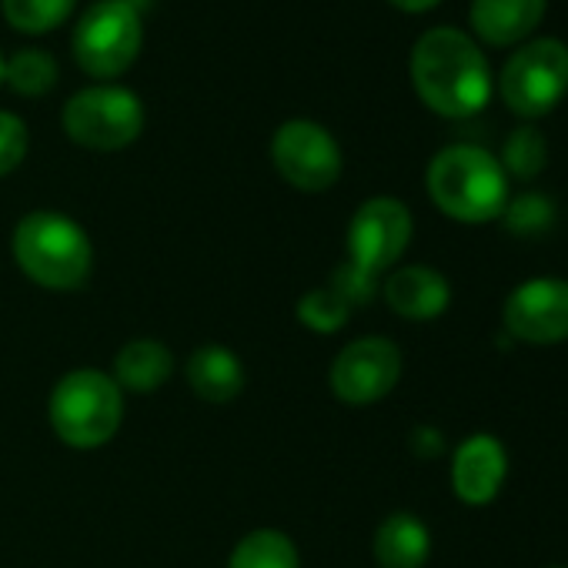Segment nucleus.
Wrapping results in <instances>:
<instances>
[{
  "label": "nucleus",
  "instance_id": "9d476101",
  "mask_svg": "<svg viewBox=\"0 0 568 568\" xmlns=\"http://www.w3.org/2000/svg\"><path fill=\"white\" fill-rule=\"evenodd\" d=\"M402 378V352L388 338H358L332 362V392L355 408L382 402Z\"/></svg>",
  "mask_w": 568,
  "mask_h": 568
},
{
  "label": "nucleus",
  "instance_id": "a211bd4d",
  "mask_svg": "<svg viewBox=\"0 0 568 568\" xmlns=\"http://www.w3.org/2000/svg\"><path fill=\"white\" fill-rule=\"evenodd\" d=\"M227 568H302V558L295 541L284 531L254 528L234 545Z\"/></svg>",
  "mask_w": 568,
  "mask_h": 568
},
{
  "label": "nucleus",
  "instance_id": "5701e85b",
  "mask_svg": "<svg viewBox=\"0 0 568 568\" xmlns=\"http://www.w3.org/2000/svg\"><path fill=\"white\" fill-rule=\"evenodd\" d=\"M501 214H505L508 231H515V234H535V231H541V227L551 224L555 207H551V201L541 197V194H521V197H515L511 204H505Z\"/></svg>",
  "mask_w": 568,
  "mask_h": 568
},
{
  "label": "nucleus",
  "instance_id": "6ab92c4d",
  "mask_svg": "<svg viewBox=\"0 0 568 568\" xmlns=\"http://www.w3.org/2000/svg\"><path fill=\"white\" fill-rule=\"evenodd\" d=\"M78 0H0L4 18L21 34H48L74 14Z\"/></svg>",
  "mask_w": 568,
  "mask_h": 568
},
{
  "label": "nucleus",
  "instance_id": "dca6fc26",
  "mask_svg": "<svg viewBox=\"0 0 568 568\" xmlns=\"http://www.w3.org/2000/svg\"><path fill=\"white\" fill-rule=\"evenodd\" d=\"M432 551V535L412 511H392L375 531L378 568H422Z\"/></svg>",
  "mask_w": 568,
  "mask_h": 568
},
{
  "label": "nucleus",
  "instance_id": "f3484780",
  "mask_svg": "<svg viewBox=\"0 0 568 568\" xmlns=\"http://www.w3.org/2000/svg\"><path fill=\"white\" fill-rule=\"evenodd\" d=\"M174 375V355L154 338L128 342L114 358V382L121 392H154Z\"/></svg>",
  "mask_w": 568,
  "mask_h": 568
},
{
  "label": "nucleus",
  "instance_id": "9b49d317",
  "mask_svg": "<svg viewBox=\"0 0 568 568\" xmlns=\"http://www.w3.org/2000/svg\"><path fill=\"white\" fill-rule=\"evenodd\" d=\"M505 328L525 345H558L568 338V281H525L505 302Z\"/></svg>",
  "mask_w": 568,
  "mask_h": 568
},
{
  "label": "nucleus",
  "instance_id": "393cba45",
  "mask_svg": "<svg viewBox=\"0 0 568 568\" xmlns=\"http://www.w3.org/2000/svg\"><path fill=\"white\" fill-rule=\"evenodd\" d=\"M395 8H402V11H412V14H418V11H428V8H435L438 0H392Z\"/></svg>",
  "mask_w": 568,
  "mask_h": 568
},
{
  "label": "nucleus",
  "instance_id": "6e6552de",
  "mask_svg": "<svg viewBox=\"0 0 568 568\" xmlns=\"http://www.w3.org/2000/svg\"><path fill=\"white\" fill-rule=\"evenodd\" d=\"M271 164L298 191L318 194L342 178V148L315 121H284L271 138Z\"/></svg>",
  "mask_w": 568,
  "mask_h": 568
},
{
  "label": "nucleus",
  "instance_id": "39448f33",
  "mask_svg": "<svg viewBox=\"0 0 568 568\" xmlns=\"http://www.w3.org/2000/svg\"><path fill=\"white\" fill-rule=\"evenodd\" d=\"M144 41L141 11L131 0H98L84 11V18L74 28V58L78 64L101 81H111L124 74Z\"/></svg>",
  "mask_w": 568,
  "mask_h": 568
},
{
  "label": "nucleus",
  "instance_id": "7ed1b4c3",
  "mask_svg": "<svg viewBox=\"0 0 568 568\" xmlns=\"http://www.w3.org/2000/svg\"><path fill=\"white\" fill-rule=\"evenodd\" d=\"M428 194L448 217L462 224H485L501 217L508 204V178L488 151L452 144L428 164Z\"/></svg>",
  "mask_w": 568,
  "mask_h": 568
},
{
  "label": "nucleus",
  "instance_id": "4468645a",
  "mask_svg": "<svg viewBox=\"0 0 568 568\" xmlns=\"http://www.w3.org/2000/svg\"><path fill=\"white\" fill-rule=\"evenodd\" d=\"M548 0H471V28L485 44L511 48L545 18Z\"/></svg>",
  "mask_w": 568,
  "mask_h": 568
},
{
  "label": "nucleus",
  "instance_id": "aec40b11",
  "mask_svg": "<svg viewBox=\"0 0 568 568\" xmlns=\"http://www.w3.org/2000/svg\"><path fill=\"white\" fill-rule=\"evenodd\" d=\"M4 81L24 98H44L58 84V61L48 51H21L4 64Z\"/></svg>",
  "mask_w": 568,
  "mask_h": 568
},
{
  "label": "nucleus",
  "instance_id": "ddd939ff",
  "mask_svg": "<svg viewBox=\"0 0 568 568\" xmlns=\"http://www.w3.org/2000/svg\"><path fill=\"white\" fill-rule=\"evenodd\" d=\"M382 295L388 308L408 322H432L452 302L448 281L428 264H408V267L392 271L382 284Z\"/></svg>",
  "mask_w": 568,
  "mask_h": 568
},
{
  "label": "nucleus",
  "instance_id": "1a4fd4ad",
  "mask_svg": "<svg viewBox=\"0 0 568 568\" xmlns=\"http://www.w3.org/2000/svg\"><path fill=\"white\" fill-rule=\"evenodd\" d=\"M412 241V211L398 197L365 201L348 224V264L365 277L388 271Z\"/></svg>",
  "mask_w": 568,
  "mask_h": 568
},
{
  "label": "nucleus",
  "instance_id": "f257e3e1",
  "mask_svg": "<svg viewBox=\"0 0 568 568\" xmlns=\"http://www.w3.org/2000/svg\"><path fill=\"white\" fill-rule=\"evenodd\" d=\"M412 84L442 118H471L491 98L488 61L468 34L432 28L412 51Z\"/></svg>",
  "mask_w": 568,
  "mask_h": 568
},
{
  "label": "nucleus",
  "instance_id": "b1692460",
  "mask_svg": "<svg viewBox=\"0 0 568 568\" xmlns=\"http://www.w3.org/2000/svg\"><path fill=\"white\" fill-rule=\"evenodd\" d=\"M28 148H31L28 124L11 111H0V178L21 168V161L28 158Z\"/></svg>",
  "mask_w": 568,
  "mask_h": 568
},
{
  "label": "nucleus",
  "instance_id": "20e7f679",
  "mask_svg": "<svg viewBox=\"0 0 568 568\" xmlns=\"http://www.w3.org/2000/svg\"><path fill=\"white\" fill-rule=\"evenodd\" d=\"M48 418L54 435L71 448L108 445L124 418V392L118 382L98 368L68 372L48 402Z\"/></svg>",
  "mask_w": 568,
  "mask_h": 568
},
{
  "label": "nucleus",
  "instance_id": "f8f14e48",
  "mask_svg": "<svg viewBox=\"0 0 568 568\" xmlns=\"http://www.w3.org/2000/svg\"><path fill=\"white\" fill-rule=\"evenodd\" d=\"M508 471L505 445L491 435H471L452 458V488L465 505H488Z\"/></svg>",
  "mask_w": 568,
  "mask_h": 568
},
{
  "label": "nucleus",
  "instance_id": "412c9836",
  "mask_svg": "<svg viewBox=\"0 0 568 568\" xmlns=\"http://www.w3.org/2000/svg\"><path fill=\"white\" fill-rule=\"evenodd\" d=\"M355 308H352V302L335 288V284H325V288H315V292H308L302 302H298V318L312 328V332H318V335H332V332H338L345 322H348V315H352Z\"/></svg>",
  "mask_w": 568,
  "mask_h": 568
},
{
  "label": "nucleus",
  "instance_id": "a878e982",
  "mask_svg": "<svg viewBox=\"0 0 568 568\" xmlns=\"http://www.w3.org/2000/svg\"><path fill=\"white\" fill-rule=\"evenodd\" d=\"M0 84H4V58H0Z\"/></svg>",
  "mask_w": 568,
  "mask_h": 568
},
{
  "label": "nucleus",
  "instance_id": "423d86ee",
  "mask_svg": "<svg viewBox=\"0 0 568 568\" xmlns=\"http://www.w3.org/2000/svg\"><path fill=\"white\" fill-rule=\"evenodd\" d=\"M64 131L88 151H121L144 131V104L134 91L98 84L64 104Z\"/></svg>",
  "mask_w": 568,
  "mask_h": 568
},
{
  "label": "nucleus",
  "instance_id": "4be33fe9",
  "mask_svg": "<svg viewBox=\"0 0 568 568\" xmlns=\"http://www.w3.org/2000/svg\"><path fill=\"white\" fill-rule=\"evenodd\" d=\"M545 158H548L545 138L528 124L511 131V138L505 141V168L515 178H535L545 168Z\"/></svg>",
  "mask_w": 568,
  "mask_h": 568
},
{
  "label": "nucleus",
  "instance_id": "f03ea898",
  "mask_svg": "<svg viewBox=\"0 0 568 568\" xmlns=\"http://www.w3.org/2000/svg\"><path fill=\"white\" fill-rule=\"evenodd\" d=\"M14 261L41 288L78 292L91 277L94 247L74 217L58 211H31L14 227Z\"/></svg>",
  "mask_w": 568,
  "mask_h": 568
},
{
  "label": "nucleus",
  "instance_id": "2eb2a0df",
  "mask_svg": "<svg viewBox=\"0 0 568 568\" xmlns=\"http://www.w3.org/2000/svg\"><path fill=\"white\" fill-rule=\"evenodd\" d=\"M191 392L207 405H227L244 388V365L224 345H201L184 365Z\"/></svg>",
  "mask_w": 568,
  "mask_h": 568
},
{
  "label": "nucleus",
  "instance_id": "0eeeda50",
  "mask_svg": "<svg viewBox=\"0 0 568 568\" xmlns=\"http://www.w3.org/2000/svg\"><path fill=\"white\" fill-rule=\"evenodd\" d=\"M501 101L518 118L548 114L568 91V48L555 38L525 44L505 68L498 81Z\"/></svg>",
  "mask_w": 568,
  "mask_h": 568
}]
</instances>
